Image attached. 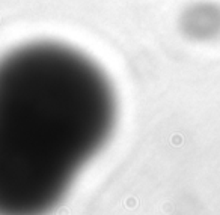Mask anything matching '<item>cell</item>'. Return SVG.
Instances as JSON below:
<instances>
[{"instance_id":"1","label":"cell","mask_w":220,"mask_h":215,"mask_svg":"<svg viewBox=\"0 0 220 215\" xmlns=\"http://www.w3.org/2000/svg\"><path fill=\"white\" fill-rule=\"evenodd\" d=\"M116 96L69 45L39 41L0 59V215H47L110 138Z\"/></svg>"}]
</instances>
